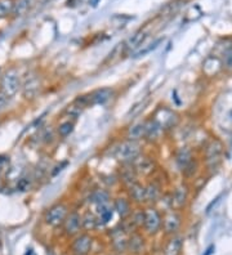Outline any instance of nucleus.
I'll return each mask as SVG.
<instances>
[{"instance_id": "nucleus-34", "label": "nucleus", "mask_w": 232, "mask_h": 255, "mask_svg": "<svg viewBox=\"0 0 232 255\" xmlns=\"http://www.w3.org/2000/svg\"><path fill=\"white\" fill-rule=\"evenodd\" d=\"M67 164H69V162L63 161V162H61V164H58V165H55L54 168H53L54 170H52V173H51V177H55L57 174H58V173L62 172V170L67 166Z\"/></svg>"}, {"instance_id": "nucleus-2", "label": "nucleus", "mask_w": 232, "mask_h": 255, "mask_svg": "<svg viewBox=\"0 0 232 255\" xmlns=\"http://www.w3.org/2000/svg\"><path fill=\"white\" fill-rule=\"evenodd\" d=\"M22 80L17 69H8L0 80V92H3L8 98H13L21 90Z\"/></svg>"}, {"instance_id": "nucleus-32", "label": "nucleus", "mask_w": 232, "mask_h": 255, "mask_svg": "<svg viewBox=\"0 0 232 255\" xmlns=\"http://www.w3.org/2000/svg\"><path fill=\"white\" fill-rule=\"evenodd\" d=\"M32 187V178L30 177H21L17 182V190H20L21 192H27V191L31 190Z\"/></svg>"}, {"instance_id": "nucleus-3", "label": "nucleus", "mask_w": 232, "mask_h": 255, "mask_svg": "<svg viewBox=\"0 0 232 255\" xmlns=\"http://www.w3.org/2000/svg\"><path fill=\"white\" fill-rule=\"evenodd\" d=\"M70 213L69 206L65 203H57L49 207L44 214V223L49 227L57 228L62 226L67 214Z\"/></svg>"}, {"instance_id": "nucleus-24", "label": "nucleus", "mask_w": 232, "mask_h": 255, "mask_svg": "<svg viewBox=\"0 0 232 255\" xmlns=\"http://www.w3.org/2000/svg\"><path fill=\"white\" fill-rule=\"evenodd\" d=\"M89 203L93 204L94 206H98V205H103V204L111 203L110 192H108L107 190H103V188L94 190L93 192L90 193Z\"/></svg>"}, {"instance_id": "nucleus-15", "label": "nucleus", "mask_w": 232, "mask_h": 255, "mask_svg": "<svg viewBox=\"0 0 232 255\" xmlns=\"http://www.w3.org/2000/svg\"><path fill=\"white\" fill-rule=\"evenodd\" d=\"M222 153H223V146L218 139L211 141L206 147V162L210 168H217L221 162Z\"/></svg>"}, {"instance_id": "nucleus-6", "label": "nucleus", "mask_w": 232, "mask_h": 255, "mask_svg": "<svg viewBox=\"0 0 232 255\" xmlns=\"http://www.w3.org/2000/svg\"><path fill=\"white\" fill-rule=\"evenodd\" d=\"M63 233L67 237H75L80 232L83 231V224H81V214L77 210L70 211L67 214L66 219L62 224Z\"/></svg>"}, {"instance_id": "nucleus-8", "label": "nucleus", "mask_w": 232, "mask_h": 255, "mask_svg": "<svg viewBox=\"0 0 232 255\" xmlns=\"http://www.w3.org/2000/svg\"><path fill=\"white\" fill-rule=\"evenodd\" d=\"M146 237L141 232L134 231L128 236L127 253L129 255H142L146 252Z\"/></svg>"}, {"instance_id": "nucleus-20", "label": "nucleus", "mask_w": 232, "mask_h": 255, "mask_svg": "<svg viewBox=\"0 0 232 255\" xmlns=\"http://www.w3.org/2000/svg\"><path fill=\"white\" fill-rule=\"evenodd\" d=\"M145 195H146V204L154 205L160 200L161 197V188L156 182H149L145 186Z\"/></svg>"}, {"instance_id": "nucleus-7", "label": "nucleus", "mask_w": 232, "mask_h": 255, "mask_svg": "<svg viewBox=\"0 0 232 255\" xmlns=\"http://www.w3.org/2000/svg\"><path fill=\"white\" fill-rule=\"evenodd\" d=\"M115 94H116V92H115L114 88L104 86V88H100V89H96L93 92L88 93V102H89V106L106 104L114 98Z\"/></svg>"}, {"instance_id": "nucleus-18", "label": "nucleus", "mask_w": 232, "mask_h": 255, "mask_svg": "<svg viewBox=\"0 0 232 255\" xmlns=\"http://www.w3.org/2000/svg\"><path fill=\"white\" fill-rule=\"evenodd\" d=\"M128 191L129 200L132 201V204L141 206L143 204H146V195H145V186L139 183V180L130 187L127 188Z\"/></svg>"}, {"instance_id": "nucleus-13", "label": "nucleus", "mask_w": 232, "mask_h": 255, "mask_svg": "<svg viewBox=\"0 0 232 255\" xmlns=\"http://www.w3.org/2000/svg\"><path fill=\"white\" fill-rule=\"evenodd\" d=\"M112 207L114 211L118 214L120 219H128L133 211V204L129 200L128 196H118L115 197L112 201Z\"/></svg>"}, {"instance_id": "nucleus-10", "label": "nucleus", "mask_w": 232, "mask_h": 255, "mask_svg": "<svg viewBox=\"0 0 232 255\" xmlns=\"http://www.w3.org/2000/svg\"><path fill=\"white\" fill-rule=\"evenodd\" d=\"M132 164L133 166H134V169L135 172H137V174H138V177L151 176L156 168L155 160H154L151 156L143 155V153H141L137 159L133 160Z\"/></svg>"}, {"instance_id": "nucleus-5", "label": "nucleus", "mask_w": 232, "mask_h": 255, "mask_svg": "<svg viewBox=\"0 0 232 255\" xmlns=\"http://www.w3.org/2000/svg\"><path fill=\"white\" fill-rule=\"evenodd\" d=\"M93 248V237L88 232H80L70 245L73 255H89Z\"/></svg>"}, {"instance_id": "nucleus-31", "label": "nucleus", "mask_w": 232, "mask_h": 255, "mask_svg": "<svg viewBox=\"0 0 232 255\" xmlns=\"http://www.w3.org/2000/svg\"><path fill=\"white\" fill-rule=\"evenodd\" d=\"M13 4V0H0V18H4L12 14Z\"/></svg>"}, {"instance_id": "nucleus-38", "label": "nucleus", "mask_w": 232, "mask_h": 255, "mask_svg": "<svg viewBox=\"0 0 232 255\" xmlns=\"http://www.w3.org/2000/svg\"><path fill=\"white\" fill-rule=\"evenodd\" d=\"M47 255H58V254H57V253H55L54 250H48Z\"/></svg>"}, {"instance_id": "nucleus-17", "label": "nucleus", "mask_w": 232, "mask_h": 255, "mask_svg": "<svg viewBox=\"0 0 232 255\" xmlns=\"http://www.w3.org/2000/svg\"><path fill=\"white\" fill-rule=\"evenodd\" d=\"M164 134V129L160 127V124L157 121H155L154 119H149V120L145 121V138L150 143H154V142H157L161 135Z\"/></svg>"}, {"instance_id": "nucleus-12", "label": "nucleus", "mask_w": 232, "mask_h": 255, "mask_svg": "<svg viewBox=\"0 0 232 255\" xmlns=\"http://www.w3.org/2000/svg\"><path fill=\"white\" fill-rule=\"evenodd\" d=\"M42 89V81L38 75H30L27 79L22 83L21 90L22 96L25 97V100H32L38 96L39 92Z\"/></svg>"}, {"instance_id": "nucleus-28", "label": "nucleus", "mask_w": 232, "mask_h": 255, "mask_svg": "<svg viewBox=\"0 0 232 255\" xmlns=\"http://www.w3.org/2000/svg\"><path fill=\"white\" fill-rule=\"evenodd\" d=\"M129 221L134 226V228L137 231L141 230V228H143V224H145V209H143V207L133 209L132 214H130V217H129Z\"/></svg>"}, {"instance_id": "nucleus-37", "label": "nucleus", "mask_w": 232, "mask_h": 255, "mask_svg": "<svg viewBox=\"0 0 232 255\" xmlns=\"http://www.w3.org/2000/svg\"><path fill=\"white\" fill-rule=\"evenodd\" d=\"M214 246H213V245H211V246H209L208 248V250H206V253H205L204 255H211L213 254V253H214Z\"/></svg>"}, {"instance_id": "nucleus-35", "label": "nucleus", "mask_w": 232, "mask_h": 255, "mask_svg": "<svg viewBox=\"0 0 232 255\" xmlns=\"http://www.w3.org/2000/svg\"><path fill=\"white\" fill-rule=\"evenodd\" d=\"M8 102H9V98L3 92H0V111H3L7 107Z\"/></svg>"}, {"instance_id": "nucleus-9", "label": "nucleus", "mask_w": 232, "mask_h": 255, "mask_svg": "<svg viewBox=\"0 0 232 255\" xmlns=\"http://www.w3.org/2000/svg\"><path fill=\"white\" fill-rule=\"evenodd\" d=\"M153 119L159 123L160 127L163 128L164 130L176 127L178 123V115L166 107H160L159 110L156 111L155 116Z\"/></svg>"}, {"instance_id": "nucleus-27", "label": "nucleus", "mask_w": 232, "mask_h": 255, "mask_svg": "<svg viewBox=\"0 0 232 255\" xmlns=\"http://www.w3.org/2000/svg\"><path fill=\"white\" fill-rule=\"evenodd\" d=\"M74 129H75V121L74 120H65L62 123H59V125L57 127V135H58L59 138H67L70 135L73 134Z\"/></svg>"}, {"instance_id": "nucleus-25", "label": "nucleus", "mask_w": 232, "mask_h": 255, "mask_svg": "<svg viewBox=\"0 0 232 255\" xmlns=\"http://www.w3.org/2000/svg\"><path fill=\"white\" fill-rule=\"evenodd\" d=\"M81 224H83V231L85 232L97 230L98 226H100L97 214H94L93 211L88 210L87 213L81 215Z\"/></svg>"}, {"instance_id": "nucleus-33", "label": "nucleus", "mask_w": 232, "mask_h": 255, "mask_svg": "<svg viewBox=\"0 0 232 255\" xmlns=\"http://www.w3.org/2000/svg\"><path fill=\"white\" fill-rule=\"evenodd\" d=\"M55 138V131L53 130L52 127H47L44 130L42 131V141L45 145H51Z\"/></svg>"}, {"instance_id": "nucleus-36", "label": "nucleus", "mask_w": 232, "mask_h": 255, "mask_svg": "<svg viewBox=\"0 0 232 255\" xmlns=\"http://www.w3.org/2000/svg\"><path fill=\"white\" fill-rule=\"evenodd\" d=\"M223 63H225L227 67H232V51H227V52L225 53Z\"/></svg>"}, {"instance_id": "nucleus-30", "label": "nucleus", "mask_w": 232, "mask_h": 255, "mask_svg": "<svg viewBox=\"0 0 232 255\" xmlns=\"http://www.w3.org/2000/svg\"><path fill=\"white\" fill-rule=\"evenodd\" d=\"M84 110H85V107L81 106L77 100H74L73 102L65 108V115L69 117H73V119H77L80 115L83 114Z\"/></svg>"}, {"instance_id": "nucleus-21", "label": "nucleus", "mask_w": 232, "mask_h": 255, "mask_svg": "<svg viewBox=\"0 0 232 255\" xmlns=\"http://www.w3.org/2000/svg\"><path fill=\"white\" fill-rule=\"evenodd\" d=\"M145 138V121H138L134 123L128 128L125 139H130V141H138L141 142Z\"/></svg>"}, {"instance_id": "nucleus-39", "label": "nucleus", "mask_w": 232, "mask_h": 255, "mask_svg": "<svg viewBox=\"0 0 232 255\" xmlns=\"http://www.w3.org/2000/svg\"><path fill=\"white\" fill-rule=\"evenodd\" d=\"M230 151H231V153H232V139H231V142H230Z\"/></svg>"}, {"instance_id": "nucleus-23", "label": "nucleus", "mask_w": 232, "mask_h": 255, "mask_svg": "<svg viewBox=\"0 0 232 255\" xmlns=\"http://www.w3.org/2000/svg\"><path fill=\"white\" fill-rule=\"evenodd\" d=\"M183 245V238L180 236H172L164 248V255H180Z\"/></svg>"}, {"instance_id": "nucleus-4", "label": "nucleus", "mask_w": 232, "mask_h": 255, "mask_svg": "<svg viewBox=\"0 0 232 255\" xmlns=\"http://www.w3.org/2000/svg\"><path fill=\"white\" fill-rule=\"evenodd\" d=\"M163 226V215L153 205L145 207V224L143 230L149 236H155L160 232Z\"/></svg>"}, {"instance_id": "nucleus-1", "label": "nucleus", "mask_w": 232, "mask_h": 255, "mask_svg": "<svg viewBox=\"0 0 232 255\" xmlns=\"http://www.w3.org/2000/svg\"><path fill=\"white\" fill-rule=\"evenodd\" d=\"M142 153V145L138 141L124 139L114 150L115 157L122 162H132Z\"/></svg>"}, {"instance_id": "nucleus-22", "label": "nucleus", "mask_w": 232, "mask_h": 255, "mask_svg": "<svg viewBox=\"0 0 232 255\" xmlns=\"http://www.w3.org/2000/svg\"><path fill=\"white\" fill-rule=\"evenodd\" d=\"M35 5V0H16L13 4V11L12 16L13 17H22L25 14H27L31 11Z\"/></svg>"}, {"instance_id": "nucleus-26", "label": "nucleus", "mask_w": 232, "mask_h": 255, "mask_svg": "<svg viewBox=\"0 0 232 255\" xmlns=\"http://www.w3.org/2000/svg\"><path fill=\"white\" fill-rule=\"evenodd\" d=\"M176 161H177V165L180 170H183L186 166L192 161V152L188 147H182L180 151L177 152V156H176Z\"/></svg>"}, {"instance_id": "nucleus-11", "label": "nucleus", "mask_w": 232, "mask_h": 255, "mask_svg": "<svg viewBox=\"0 0 232 255\" xmlns=\"http://www.w3.org/2000/svg\"><path fill=\"white\" fill-rule=\"evenodd\" d=\"M138 174L135 172L132 162H122V166H120L118 173V179L119 182L124 184L125 188H128L132 184L138 182Z\"/></svg>"}, {"instance_id": "nucleus-14", "label": "nucleus", "mask_w": 232, "mask_h": 255, "mask_svg": "<svg viewBox=\"0 0 232 255\" xmlns=\"http://www.w3.org/2000/svg\"><path fill=\"white\" fill-rule=\"evenodd\" d=\"M180 223H182V218L177 211H168L163 217V231L165 234H172L173 236L176 232L180 230Z\"/></svg>"}, {"instance_id": "nucleus-29", "label": "nucleus", "mask_w": 232, "mask_h": 255, "mask_svg": "<svg viewBox=\"0 0 232 255\" xmlns=\"http://www.w3.org/2000/svg\"><path fill=\"white\" fill-rule=\"evenodd\" d=\"M161 42H163V39H156L155 42L150 43V44L142 45L138 51H135L134 54L132 55V58H141V57H145V55H147L149 53L153 52V51H155V49L161 44Z\"/></svg>"}, {"instance_id": "nucleus-16", "label": "nucleus", "mask_w": 232, "mask_h": 255, "mask_svg": "<svg viewBox=\"0 0 232 255\" xmlns=\"http://www.w3.org/2000/svg\"><path fill=\"white\" fill-rule=\"evenodd\" d=\"M149 36V32L146 31L145 28H139L132 36H129L123 45H124V51L125 52H130V51H138L141 47L143 45V43L146 42V39Z\"/></svg>"}, {"instance_id": "nucleus-19", "label": "nucleus", "mask_w": 232, "mask_h": 255, "mask_svg": "<svg viewBox=\"0 0 232 255\" xmlns=\"http://www.w3.org/2000/svg\"><path fill=\"white\" fill-rule=\"evenodd\" d=\"M187 199H188V188L187 186H184V184H180L178 186L176 190H174V193L172 195V206L174 209H180V207H183L187 203Z\"/></svg>"}]
</instances>
